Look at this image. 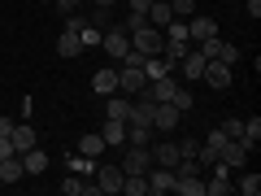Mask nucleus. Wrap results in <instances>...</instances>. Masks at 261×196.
Here are the masks:
<instances>
[{"label": "nucleus", "instance_id": "obj_25", "mask_svg": "<svg viewBox=\"0 0 261 196\" xmlns=\"http://www.w3.org/2000/svg\"><path fill=\"white\" fill-rule=\"evenodd\" d=\"M65 166H70V175H83V179L96 175V157H87V153H70V157H65Z\"/></svg>", "mask_w": 261, "mask_h": 196}, {"label": "nucleus", "instance_id": "obj_2", "mask_svg": "<svg viewBox=\"0 0 261 196\" xmlns=\"http://www.w3.org/2000/svg\"><path fill=\"white\" fill-rule=\"evenodd\" d=\"M130 48H140L144 57H157L161 48H166V35H161L157 27H140L135 35H130Z\"/></svg>", "mask_w": 261, "mask_h": 196}, {"label": "nucleus", "instance_id": "obj_39", "mask_svg": "<svg viewBox=\"0 0 261 196\" xmlns=\"http://www.w3.org/2000/svg\"><path fill=\"white\" fill-rule=\"evenodd\" d=\"M79 5H83V0H57L53 9H61V13H79Z\"/></svg>", "mask_w": 261, "mask_h": 196}, {"label": "nucleus", "instance_id": "obj_28", "mask_svg": "<svg viewBox=\"0 0 261 196\" xmlns=\"http://www.w3.org/2000/svg\"><path fill=\"white\" fill-rule=\"evenodd\" d=\"M122 192L126 196H148V175H126L122 179Z\"/></svg>", "mask_w": 261, "mask_h": 196}, {"label": "nucleus", "instance_id": "obj_36", "mask_svg": "<svg viewBox=\"0 0 261 196\" xmlns=\"http://www.w3.org/2000/svg\"><path fill=\"white\" fill-rule=\"evenodd\" d=\"M83 27H87V13H65V31H74V35H79Z\"/></svg>", "mask_w": 261, "mask_h": 196}, {"label": "nucleus", "instance_id": "obj_41", "mask_svg": "<svg viewBox=\"0 0 261 196\" xmlns=\"http://www.w3.org/2000/svg\"><path fill=\"white\" fill-rule=\"evenodd\" d=\"M244 9H248L252 22H257V18H261V0H244Z\"/></svg>", "mask_w": 261, "mask_h": 196}, {"label": "nucleus", "instance_id": "obj_16", "mask_svg": "<svg viewBox=\"0 0 261 196\" xmlns=\"http://www.w3.org/2000/svg\"><path fill=\"white\" fill-rule=\"evenodd\" d=\"M170 187H174V170H166V166H148V192L161 196V192H170Z\"/></svg>", "mask_w": 261, "mask_h": 196}, {"label": "nucleus", "instance_id": "obj_26", "mask_svg": "<svg viewBox=\"0 0 261 196\" xmlns=\"http://www.w3.org/2000/svg\"><path fill=\"white\" fill-rule=\"evenodd\" d=\"M170 18H174V9H170V0H152V5H148V27H166V22Z\"/></svg>", "mask_w": 261, "mask_h": 196}, {"label": "nucleus", "instance_id": "obj_27", "mask_svg": "<svg viewBox=\"0 0 261 196\" xmlns=\"http://www.w3.org/2000/svg\"><path fill=\"white\" fill-rule=\"evenodd\" d=\"M79 153H87V157H100V153H105V140H100V131H87L83 140H79Z\"/></svg>", "mask_w": 261, "mask_h": 196}, {"label": "nucleus", "instance_id": "obj_46", "mask_svg": "<svg viewBox=\"0 0 261 196\" xmlns=\"http://www.w3.org/2000/svg\"><path fill=\"white\" fill-rule=\"evenodd\" d=\"M0 187H5V179H0Z\"/></svg>", "mask_w": 261, "mask_h": 196}, {"label": "nucleus", "instance_id": "obj_13", "mask_svg": "<svg viewBox=\"0 0 261 196\" xmlns=\"http://www.w3.org/2000/svg\"><path fill=\"white\" fill-rule=\"evenodd\" d=\"M100 140H105V149H126V122L109 118V122L100 127Z\"/></svg>", "mask_w": 261, "mask_h": 196}, {"label": "nucleus", "instance_id": "obj_19", "mask_svg": "<svg viewBox=\"0 0 261 196\" xmlns=\"http://www.w3.org/2000/svg\"><path fill=\"white\" fill-rule=\"evenodd\" d=\"M0 179H5V183H22V179H27V166H22V157H18V153L0 157Z\"/></svg>", "mask_w": 261, "mask_h": 196}, {"label": "nucleus", "instance_id": "obj_3", "mask_svg": "<svg viewBox=\"0 0 261 196\" xmlns=\"http://www.w3.org/2000/svg\"><path fill=\"white\" fill-rule=\"evenodd\" d=\"M100 48H105V53L113 57V65H118L122 57H126V48H130V35H126V31L118 27V22H113V27L105 31V35H100Z\"/></svg>", "mask_w": 261, "mask_h": 196}, {"label": "nucleus", "instance_id": "obj_9", "mask_svg": "<svg viewBox=\"0 0 261 196\" xmlns=\"http://www.w3.org/2000/svg\"><path fill=\"white\" fill-rule=\"evenodd\" d=\"M209 35H218V22L205 18V13H192V18H187V39L200 44V39H209Z\"/></svg>", "mask_w": 261, "mask_h": 196}, {"label": "nucleus", "instance_id": "obj_23", "mask_svg": "<svg viewBox=\"0 0 261 196\" xmlns=\"http://www.w3.org/2000/svg\"><path fill=\"white\" fill-rule=\"evenodd\" d=\"M152 135H157V131H152L148 122H126V144H140V149H148Z\"/></svg>", "mask_w": 261, "mask_h": 196}, {"label": "nucleus", "instance_id": "obj_10", "mask_svg": "<svg viewBox=\"0 0 261 196\" xmlns=\"http://www.w3.org/2000/svg\"><path fill=\"white\" fill-rule=\"evenodd\" d=\"M148 153H152V166H166V170H174V166H178V144H174V140L148 144Z\"/></svg>", "mask_w": 261, "mask_h": 196}, {"label": "nucleus", "instance_id": "obj_5", "mask_svg": "<svg viewBox=\"0 0 261 196\" xmlns=\"http://www.w3.org/2000/svg\"><path fill=\"white\" fill-rule=\"evenodd\" d=\"M152 166V153L140 149V144H126V153H122V175H148Z\"/></svg>", "mask_w": 261, "mask_h": 196}, {"label": "nucleus", "instance_id": "obj_21", "mask_svg": "<svg viewBox=\"0 0 261 196\" xmlns=\"http://www.w3.org/2000/svg\"><path fill=\"white\" fill-rule=\"evenodd\" d=\"M18 157H22V166H27V175H44V170H48V153L39 149V144L27 149V153H18Z\"/></svg>", "mask_w": 261, "mask_h": 196}, {"label": "nucleus", "instance_id": "obj_45", "mask_svg": "<svg viewBox=\"0 0 261 196\" xmlns=\"http://www.w3.org/2000/svg\"><path fill=\"white\" fill-rule=\"evenodd\" d=\"M39 5H57V0H39Z\"/></svg>", "mask_w": 261, "mask_h": 196}, {"label": "nucleus", "instance_id": "obj_47", "mask_svg": "<svg viewBox=\"0 0 261 196\" xmlns=\"http://www.w3.org/2000/svg\"><path fill=\"white\" fill-rule=\"evenodd\" d=\"M0 31H5V27H0Z\"/></svg>", "mask_w": 261, "mask_h": 196}, {"label": "nucleus", "instance_id": "obj_29", "mask_svg": "<svg viewBox=\"0 0 261 196\" xmlns=\"http://www.w3.org/2000/svg\"><path fill=\"white\" fill-rule=\"evenodd\" d=\"M257 140H261V118L252 113V118L244 122V144H248V149H257Z\"/></svg>", "mask_w": 261, "mask_h": 196}, {"label": "nucleus", "instance_id": "obj_11", "mask_svg": "<svg viewBox=\"0 0 261 196\" xmlns=\"http://www.w3.org/2000/svg\"><path fill=\"white\" fill-rule=\"evenodd\" d=\"M9 144H13V153H27V149H35V127L31 122H13V131H9Z\"/></svg>", "mask_w": 261, "mask_h": 196}, {"label": "nucleus", "instance_id": "obj_17", "mask_svg": "<svg viewBox=\"0 0 261 196\" xmlns=\"http://www.w3.org/2000/svg\"><path fill=\"white\" fill-rule=\"evenodd\" d=\"M205 61H209V57H200L196 48H187V53L178 57V70H183V79H200V75H205Z\"/></svg>", "mask_w": 261, "mask_h": 196}, {"label": "nucleus", "instance_id": "obj_30", "mask_svg": "<svg viewBox=\"0 0 261 196\" xmlns=\"http://www.w3.org/2000/svg\"><path fill=\"white\" fill-rule=\"evenodd\" d=\"M100 35H105V31H96L92 22H87V27L79 31V44H83V53H87V48H100Z\"/></svg>", "mask_w": 261, "mask_h": 196}, {"label": "nucleus", "instance_id": "obj_34", "mask_svg": "<svg viewBox=\"0 0 261 196\" xmlns=\"http://www.w3.org/2000/svg\"><path fill=\"white\" fill-rule=\"evenodd\" d=\"M222 135H226V140H244V122L240 118H226L222 122Z\"/></svg>", "mask_w": 261, "mask_h": 196}, {"label": "nucleus", "instance_id": "obj_24", "mask_svg": "<svg viewBox=\"0 0 261 196\" xmlns=\"http://www.w3.org/2000/svg\"><path fill=\"white\" fill-rule=\"evenodd\" d=\"M57 57H65V61H70V57H83V44H79L74 31H61V35H57Z\"/></svg>", "mask_w": 261, "mask_h": 196}, {"label": "nucleus", "instance_id": "obj_44", "mask_svg": "<svg viewBox=\"0 0 261 196\" xmlns=\"http://www.w3.org/2000/svg\"><path fill=\"white\" fill-rule=\"evenodd\" d=\"M87 5H96V9H113L118 0H87Z\"/></svg>", "mask_w": 261, "mask_h": 196}, {"label": "nucleus", "instance_id": "obj_33", "mask_svg": "<svg viewBox=\"0 0 261 196\" xmlns=\"http://www.w3.org/2000/svg\"><path fill=\"white\" fill-rule=\"evenodd\" d=\"M170 9H174V18H192V13H196V0H170Z\"/></svg>", "mask_w": 261, "mask_h": 196}, {"label": "nucleus", "instance_id": "obj_12", "mask_svg": "<svg viewBox=\"0 0 261 196\" xmlns=\"http://www.w3.org/2000/svg\"><path fill=\"white\" fill-rule=\"evenodd\" d=\"M92 92H96V96H113V92H118V65L96 70V75H92Z\"/></svg>", "mask_w": 261, "mask_h": 196}, {"label": "nucleus", "instance_id": "obj_8", "mask_svg": "<svg viewBox=\"0 0 261 196\" xmlns=\"http://www.w3.org/2000/svg\"><path fill=\"white\" fill-rule=\"evenodd\" d=\"M148 87V79H144V70H135V65H118V92L122 96H135Z\"/></svg>", "mask_w": 261, "mask_h": 196}, {"label": "nucleus", "instance_id": "obj_15", "mask_svg": "<svg viewBox=\"0 0 261 196\" xmlns=\"http://www.w3.org/2000/svg\"><path fill=\"white\" fill-rule=\"evenodd\" d=\"M170 192L178 196H205V175H174V187Z\"/></svg>", "mask_w": 261, "mask_h": 196}, {"label": "nucleus", "instance_id": "obj_35", "mask_svg": "<svg viewBox=\"0 0 261 196\" xmlns=\"http://www.w3.org/2000/svg\"><path fill=\"white\" fill-rule=\"evenodd\" d=\"M87 22H92L96 31H109V27H113V22H109V9H92V13H87Z\"/></svg>", "mask_w": 261, "mask_h": 196}, {"label": "nucleus", "instance_id": "obj_6", "mask_svg": "<svg viewBox=\"0 0 261 196\" xmlns=\"http://www.w3.org/2000/svg\"><path fill=\"white\" fill-rule=\"evenodd\" d=\"M200 79H205V83L214 87V92H226V87L235 83L231 65H222V61H218V57H209V61H205V75H200Z\"/></svg>", "mask_w": 261, "mask_h": 196}, {"label": "nucleus", "instance_id": "obj_1", "mask_svg": "<svg viewBox=\"0 0 261 196\" xmlns=\"http://www.w3.org/2000/svg\"><path fill=\"white\" fill-rule=\"evenodd\" d=\"M178 118H183V109H178L174 101H157L152 105V131H161V135H170V131L178 127Z\"/></svg>", "mask_w": 261, "mask_h": 196}, {"label": "nucleus", "instance_id": "obj_37", "mask_svg": "<svg viewBox=\"0 0 261 196\" xmlns=\"http://www.w3.org/2000/svg\"><path fill=\"white\" fill-rule=\"evenodd\" d=\"M200 153V140H192V135H183V144H178V157H196Z\"/></svg>", "mask_w": 261, "mask_h": 196}, {"label": "nucleus", "instance_id": "obj_7", "mask_svg": "<svg viewBox=\"0 0 261 196\" xmlns=\"http://www.w3.org/2000/svg\"><path fill=\"white\" fill-rule=\"evenodd\" d=\"M96 192H105V196H118L122 192V179H126V175H122V166H96Z\"/></svg>", "mask_w": 261, "mask_h": 196}, {"label": "nucleus", "instance_id": "obj_40", "mask_svg": "<svg viewBox=\"0 0 261 196\" xmlns=\"http://www.w3.org/2000/svg\"><path fill=\"white\" fill-rule=\"evenodd\" d=\"M152 0H126V13H148Z\"/></svg>", "mask_w": 261, "mask_h": 196}, {"label": "nucleus", "instance_id": "obj_42", "mask_svg": "<svg viewBox=\"0 0 261 196\" xmlns=\"http://www.w3.org/2000/svg\"><path fill=\"white\" fill-rule=\"evenodd\" d=\"M13 153V144H9V135H0V157H9Z\"/></svg>", "mask_w": 261, "mask_h": 196}, {"label": "nucleus", "instance_id": "obj_20", "mask_svg": "<svg viewBox=\"0 0 261 196\" xmlns=\"http://www.w3.org/2000/svg\"><path fill=\"white\" fill-rule=\"evenodd\" d=\"M105 113H109V118H118V122H126V118H130V96H122V92L105 96Z\"/></svg>", "mask_w": 261, "mask_h": 196}, {"label": "nucleus", "instance_id": "obj_31", "mask_svg": "<svg viewBox=\"0 0 261 196\" xmlns=\"http://www.w3.org/2000/svg\"><path fill=\"white\" fill-rule=\"evenodd\" d=\"M214 57H218V61H222V65H235V61H240V48H235V44H222V39H218Z\"/></svg>", "mask_w": 261, "mask_h": 196}, {"label": "nucleus", "instance_id": "obj_14", "mask_svg": "<svg viewBox=\"0 0 261 196\" xmlns=\"http://www.w3.org/2000/svg\"><path fill=\"white\" fill-rule=\"evenodd\" d=\"M144 92H148L152 101H170V96L178 92V79H174V75H161V79H148V87H144Z\"/></svg>", "mask_w": 261, "mask_h": 196}, {"label": "nucleus", "instance_id": "obj_32", "mask_svg": "<svg viewBox=\"0 0 261 196\" xmlns=\"http://www.w3.org/2000/svg\"><path fill=\"white\" fill-rule=\"evenodd\" d=\"M235 192H244V196H257V192H261V175H257V170H252V175H244L240 183H235Z\"/></svg>", "mask_w": 261, "mask_h": 196}, {"label": "nucleus", "instance_id": "obj_38", "mask_svg": "<svg viewBox=\"0 0 261 196\" xmlns=\"http://www.w3.org/2000/svg\"><path fill=\"white\" fill-rule=\"evenodd\" d=\"M170 101H174V105H178V109H183V113H187V109H192V92H187V87H183V83H178V92H174V96H170Z\"/></svg>", "mask_w": 261, "mask_h": 196}, {"label": "nucleus", "instance_id": "obj_43", "mask_svg": "<svg viewBox=\"0 0 261 196\" xmlns=\"http://www.w3.org/2000/svg\"><path fill=\"white\" fill-rule=\"evenodd\" d=\"M13 131V118H5V113H0V135H9Z\"/></svg>", "mask_w": 261, "mask_h": 196}, {"label": "nucleus", "instance_id": "obj_4", "mask_svg": "<svg viewBox=\"0 0 261 196\" xmlns=\"http://www.w3.org/2000/svg\"><path fill=\"white\" fill-rule=\"evenodd\" d=\"M248 153H252V149H248L244 140H226V144H222V153H218V161H222V166L235 175V170L248 166Z\"/></svg>", "mask_w": 261, "mask_h": 196}, {"label": "nucleus", "instance_id": "obj_18", "mask_svg": "<svg viewBox=\"0 0 261 196\" xmlns=\"http://www.w3.org/2000/svg\"><path fill=\"white\" fill-rule=\"evenodd\" d=\"M178 61H170V57H144V79H161V75H174Z\"/></svg>", "mask_w": 261, "mask_h": 196}, {"label": "nucleus", "instance_id": "obj_22", "mask_svg": "<svg viewBox=\"0 0 261 196\" xmlns=\"http://www.w3.org/2000/svg\"><path fill=\"white\" fill-rule=\"evenodd\" d=\"M61 192L65 196H96V183H87L83 175H65L61 179Z\"/></svg>", "mask_w": 261, "mask_h": 196}]
</instances>
